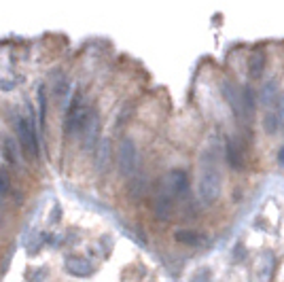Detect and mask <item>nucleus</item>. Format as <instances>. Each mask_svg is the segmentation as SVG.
<instances>
[{
  "mask_svg": "<svg viewBox=\"0 0 284 282\" xmlns=\"http://www.w3.org/2000/svg\"><path fill=\"white\" fill-rule=\"evenodd\" d=\"M45 276H47V272H45V270H43V267H41V270H36L34 274H32V278H30V282H43V280H45Z\"/></svg>",
  "mask_w": 284,
  "mask_h": 282,
  "instance_id": "nucleus-18",
  "label": "nucleus"
},
{
  "mask_svg": "<svg viewBox=\"0 0 284 282\" xmlns=\"http://www.w3.org/2000/svg\"><path fill=\"white\" fill-rule=\"evenodd\" d=\"M17 138L22 142L24 151L28 157H38V140H36V132L32 130V125L28 123V119L17 117Z\"/></svg>",
  "mask_w": 284,
  "mask_h": 282,
  "instance_id": "nucleus-5",
  "label": "nucleus"
},
{
  "mask_svg": "<svg viewBox=\"0 0 284 282\" xmlns=\"http://www.w3.org/2000/svg\"><path fill=\"white\" fill-rule=\"evenodd\" d=\"M223 187V172L218 165V146L212 140L210 146H206L199 162V178H197V195L204 204H212L218 200Z\"/></svg>",
  "mask_w": 284,
  "mask_h": 282,
  "instance_id": "nucleus-1",
  "label": "nucleus"
},
{
  "mask_svg": "<svg viewBox=\"0 0 284 282\" xmlns=\"http://www.w3.org/2000/svg\"><path fill=\"white\" fill-rule=\"evenodd\" d=\"M189 282H212V272H210V267H199V270L191 276Z\"/></svg>",
  "mask_w": 284,
  "mask_h": 282,
  "instance_id": "nucleus-15",
  "label": "nucleus"
},
{
  "mask_svg": "<svg viewBox=\"0 0 284 282\" xmlns=\"http://www.w3.org/2000/svg\"><path fill=\"white\" fill-rule=\"evenodd\" d=\"M174 238L180 244H187V246H199L204 242V235L197 234V232H191V229H178L176 234H174Z\"/></svg>",
  "mask_w": 284,
  "mask_h": 282,
  "instance_id": "nucleus-13",
  "label": "nucleus"
},
{
  "mask_svg": "<svg viewBox=\"0 0 284 282\" xmlns=\"http://www.w3.org/2000/svg\"><path fill=\"white\" fill-rule=\"evenodd\" d=\"M227 157H229V164L234 165V168H240L242 165V159H240V153H237V149L234 144H227Z\"/></svg>",
  "mask_w": 284,
  "mask_h": 282,
  "instance_id": "nucleus-16",
  "label": "nucleus"
},
{
  "mask_svg": "<svg viewBox=\"0 0 284 282\" xmlns=\"http://www.w3.org/2000/svg\"><path fill=\"white\" fill-rule=\"evenodd\" d=\"M221 92H223L225 100H227V104L231 106V111H234L236 117L248 119L246 106H244V87H237L236 83H231V81H223L221 83Z\"/></svg>",
  "mask_w": 284,
  "mask_h": 282,
  "instance_id": "nucleus-3",
  "label": "nucleus"
},
{
  "mask_svg": "<svg viewBox=\"0 0 284 282\" xmlns=\"http://www.w3.org/2000/svg\"><path fill=\"white\" fill-rule=\"evenodd\" d=\"M64 270L74 278H87L94 274V265H92V261L85 259V257H68L64 261Z\"/></svg>",
  "mask_w": 284,
  "mask_h": 282,
  "instance_id": "nucleus-8",
  "label": "nucleus"
},
{
  "mask_svg": "<svg viewBox=\"0 0 284 282\" xmlns=\"http://www.w3.org/2000/svg\"><path fill=\"white\" fill-rule=\"evenodd\" d=\"M263 127H265L267 134H276L278 130H282V125H280V121H278V115H276L274 108H269V111H267L265 119H263Z\"/></svg>",
  "mask_w": 284,
  "mask_h": 282,
  "instance_id": "nucleus-14",
  "label": "nucleus"
},
{
  "mask_svg": "<svg viewBox=\"0 0 284 282\" xmlns=\"http://www.w3.org/2000/svg\"><path fill=\"white\" fill-rule=\"evenodd\" d=\"M138 164V149L132 138H123L119 144V172L121 176H132Z\"/></svg>",
  "mask_w": 284,
  "mask_h": 282,
  "instance_id": "nucleus-2",
  "label": "nucleus"
},
{
  "mask_svg": "<svg viewBox=\"0 0 284 282\" xmlns=\"http://www.w3.org/2000/svg\"><path fill=\"white\" fill-rule=\"evenodd\" d=\"M276 102H278V85H276V81H267L261 89V104L269 111L276 106Z\"/></svg>",
  "mask_w": 284,
  "mask_h": 282,
  "instance_id": "nucleus-12",
  "label": "nucleus"
},
{
  "mask_svg": "<svg viewBox=\"0 0 284 282\" xmlns=\"http://www.w3.org/2000/svg\"><path fill=\"white\" fill-rule=\"evenodd\" d=\"M51 89H53V98L57 100V104H64L70 92V83L62 72H55L53 79H51Z\"/></svg>",
  "mask_w": 284,
  "mask_h": 282,
  "instance_id": "nucleus-10",
  "label": "nucleus"
},
{
  "mask_svg": "<svg viewBox=\"0 0 284 282\" xmlns=\"http://www.w3.org/2000/svg\"><path fill=\"white\" fill-rule=\"evenodd\" d=\"M278 164H280V165H284V146H282L280 153H278Z\"/></svg>",
  "mask_w": 284,
  "mask_h": 282,
  "instance_id": "nucleus-19",
  "label": "nucleus"
},
{
  "mask_svg": "<svg viewBox=\"0 0 284 282\" xmlns=\"http://www.w3.org/2000/svg\"><path fill=\"white\" fill-rule=\"evenodd\" d=\"M87 113L85 108L81 106V98L76 95V98L72 100V104H70L68 108V115H66V125H64V130H66V134H74V132H79L83 123H85V119H87Z\"/></svg>",
  "mask_w": 284,
  "mask_h": 282,
  "instance_id": "nucleus-7",
  "label": "nucleus"
},
{
  "mask_svg": "<svg viewBox=\"0 0 284 282\" xmlns=\"http://www.w3.org/2000/svg\"><path fill=\"white\" fill-rule=\"evenodd\" d=\"M111 159H113V149H111V140L100 138L98 146H95V170L100 174H106L111 168Z\"/></svg>",
  "mask_w": 284,
  "mask_h": 282,
  "instance_id": "nucleus-9",
  "label": "nucleus"
},
{
  "mask_svg": "<svg viewBox=\"0 0 284 282\" xmlns=\"http://www.w3.org/2000/svg\"><path fill=\"white\" fill-rule=\"evenodd\" d=\"M187 185H189V176H187V172L185 170H172V172H167V174L161 178L159 187L166 189L172 197H176L187 189Z\"/></svg>",
  "mask_w": 284,
  "mask_h": 282,
  "instance_id": "nucleus-6",
  "label": "nucleus"
},
{
  "mask_svg": "<svg viewBox=\"0 0 284 282\" xmlns=\"http://www.w3.org/2000/svg\"><path fill=\"white\" fill-rule=\"evenodd\" d=\"M265 70V51L263 49H255L250 53V60H248V72L253 79H259Z\"/></svg>",
  "mask_w": 284,
  "mask_h": 282,
  "instance_id": "nucleus-11",
  "label": "nucleus"
},
{
  "mask_svg": "<svg viewBox=\"0 0 284 282\" xmlns=\"http://www.w3.org/2000/svg\"><path fill=\"white\" fill-rule=\"evenodd\" d=\"M81 132H83V149H85V153H92L100 142V119L94 108L87 113V119L83 123Z\"/></svg>",
  "mask_w": 284,
  "mask_h": 282,
  "instance_id": "nucleus-4",
  "label": "nucleus"
},
{
  "mask_svg": "<svg viewBox=\"0 0 284 282\" xmlns=\"http://www.w3.org/2000/svg\"><path fill=\"white\" fill-rule=\"evenodd\" d=\"M9 187H11L9 174H6V170L0 168V195H6V193H9Z\"/></svg>",
  "mask_w": 284,
  "mask_h": 282,
  "instance_id": "nucleus-17",
  "label": "nucleus"
}]
</instances>
